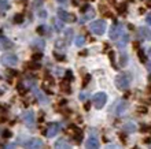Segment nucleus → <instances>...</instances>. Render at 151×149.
Segmentation results:
<instances>
[{
	"label": "nucleus",
	"mask_w": 151,
	"mask_h": 149,
	"mask_svg": "<svg viewBox=\"0 0 151 149\" xmlns=\"http://www.w3.org/2000/svg\"><path fill=\"white\" fill-rule=\"evenodd\" d=\"M137 55H139V59L142 60L143 63L147 62V58H146V55H144V51H143V49H140V51L137 52Z\"/></svg>",
	"instance_id": "obj_28"
},
{
	"label": "nucleus",
	"mask_w": 151,
	"mask_h": 149,
	"mask_svg": "<svg viewBox=\"0 0 151 149\" xmlns=\"http://www.w3.org/2000/svg\"><path fill=\"white\" fill-rule=\"evenodd\" d=\"M44 31H45V29H44V26H39V28H37V33H39V34H41V36H43V34H44Z\"/></svg>",
	"instance_id": "obj_40"
},
{
	"label": "nucleus",
	"mask_w": 151,
	"mask_h": 149,
	"mask_svg": "<svg viewBox=\"0 0 151 149\" xmlns=\"http://www.w3.org/2000/svg\"><path fill=\"white\" fill-rule=\"evenodd\" d=\"M3 137L4 138H10V137H11V131H8V130H4V131H3Z\"/></svg>",
	"instance_id": "obj_39"
},
{
	"label": "nucleus",
	"mask_w": 151,
	"mask_h": 149,
	"mask_svg": "<svg viewBox=\"0 0 151 149\" xmlns=\"http://www.w3.org/2000/svg\"><path fill=\"white\" fill-rule=\"evenodd\" d=\"M54 56H55V59H56V60H59V62H62V60L66 59V58H65L63 55H58V53H54Z\"/></svg>",
	"instance_id": "obj_37"
},
{
	"label": "nucleus",
	"mask_w": 151,
	"mask_h": 149,
	"mask_svg": "<svg viewBox=\"0 0 151 149\" xmlns=\"http://www.w3.org/2000/svg\"><path fill=\"white\" fill-rule=\"evenodd\" d=\"M54 24H55V29L58 31H60L62 29H63V22H62V21H58V19H56Z\"/></svg>",
	"instance_id": "obj_27"
},
{
	"label": "nucleus",
	"mask_w": 151,
	"mask_h": 149,
	"mask_svg": "<svg viewBox=\"0 0 151 149\" xmlns=\"http://www.w3.org/2000/svg\"><path fill=\"white\" fill-rule=\"evenodd\" d=\"M119 64H121V66H125V64H127V55H125V53H122L121 58H119Z\"/></svg>",
	"instance_id": "obj_33"
},
{
	"label": "nucleus",
	"mask_w": 151,
	"mask_h": 149,
	"mask_svg": "<svg viewBox=\"0 0 151 149\" xmlns=\"http://www.w3.org/2000/svg\"><path fill=\"white\" fill-rule=\"evenodd\" d=\"M127 108H128L127 101H119V103H118V106H117V108H115V114H117V115L124 114Z\"/></svg>",
	"instance_id": "obj_16"
},
{
	"label": "nucleus",
	"mask_w": 151,
	"mask_h": 149,
	"mask_svg": "<svg viewBox=\"0 0 151 149\" xmlns=\"http://www.w3.org/2000/svg\"><path fill=\"white\" fill-rule=\"evenodd\" d=\"M89 79H91V75L87 74V75H85V78H84V81H83V86L88 85V82H89Z\"/></svg>",
	"instance_id": "obj_36"
},
{
	"label": "nucleus",
	"mask_w": 151,
	"mask_h": 149,
	"mask_svg": "<svg viewBox=\"0 0 151 149\" xmlns=\"http://www.w3.org/2000/svg\"><path fill=\"white\" fill-rule=\"evenodd\" d=\"M139 36H140V38H143V40H151V31H150V29H148L147 26L140 28L139 29Z\"/></svg>",
	"instance_id": "obj_13"
},
{
	"label": "nucleus",
	"mask_w": 151,
	"mask_h": 149,
	"mask_svg": "<svg viewBox=\"0 0 151 149\" xmlns=\"http://www.w3.org/2000/svg\"><path fill=\"white\" fill-rule=\"evenodd\" d=\"M66 45H68V43L63 41V40H56L55 41V47L58 49H63V48H66Z\"/></svg>",
	"instance_id": "obj_24"
},
{
	"label": "nucleus",
	"mask_w": 151,
	"mask_h": 149,
	"mask_svg": "<svg viewBox=\"0 0 151 149\" xmlns=\"http://www.w3.org/2000/svg\"><path fill=\"white\" fill-rule=\"evenodd\" d=\"M58 3H60V4H63V6H66L68 4V0H56Z\"/></svg>",
	"instance_id": "obj_43"
},
{
	"label": "nucleus",
	"mask_w": 151,
	"mask_h": 149,
	"mask_svg": "<svg viewBox=\"0 0 151 149\" xmlns=\"http://www.w3.org/2000/svg\"><path fill=\"white\" fill-rule=\"evenodd\" d=\"M41 53H35L33 55V62H37V63H40V60H41Z\"/></svg>",
	"instance_id": "obj_35"
},
{
	"label": "nucleus",
	"mask_w": 151,
	"mask_h": 149,
	"mask_svg": "<svg viewBox=\"0 0 151 149\" xmlns=\"http://www.w3.org/2000/svg\"><path fill=\"white\" fill-rule=\"evenodd\" d=\"M54 148L55 149H70V142H69L66 138H59V140L55 142Z\"/></svg>",
	"instance_id": "obj_11"
},
{
	"label": "nucleus",
	"mask_w": 151,
	"mask_h": 149,
	"mask_svg": "<svg viewBox=\"0 0 151 149\" xmlns=\"http://www.w3.org/2000/svg\"><path fill=\"white\" fill-rule=\"evenodd\" d=\"M132 149H140V148H139V146H135V148H132Z\"/></svg>",
	"instance_id": "obj_47"
},
{
	"label": "nucleus",
	"mask_w": 151,
	"mask_h": 149,
	"mask_svg": "<svg viewBox=\"0 0 151 149\" xmlns=\"http://www.w3.org/2000/svg\"><path fill=\"white\" fill-rule=\"evenodd\" d=\"M3 149H15V145L14 144H8V145H4Z\"/></svg>",
	"instance_id": "obj_41"
},
{
	"label": "nucleus",
	"mask_w": 151,
	"mask_h": 149,
	"mask_svg": "<svg viewBox=\"0 0 151 149\" xmlns=\"http://www.w3.org/2000/svg\"><path fill=\"white\" fill-rule=\"evenodd\" d=\"M73 131H74V135H76V141L77 142H81V138H83V131L77 127H73Z\"/></svg>",
	"instance_id": "obj_22"
},
{
	"label": "nucleus",
	"mask_w": 151,
	"mask_h": 149,
	"mask_svg": "<svg viewBox=\"0 0 151 149\" xmlns=\"http://www.w3.org/2000/svg\"><path fill=\"white\" fill-rule=\"evenodd\" d=\"M91 31L96 36H102L106 31V22L103 19H98L91 24Z\"/></svg>",
	"instance_id": "obj_3"
},
{
	"label": "nucleus",
	"mask_w": 151,
	"mask_h": 149,
	"mask_svg": "<svg viewBox=\"0 0 151 149\" xmlns=\"http://www.w3.org/2000/svg\"><path fill=\"white\" fill-rule=\"evenodd\" d=\"M106 101H107V94L103 93V92H99V93H96L95 96H93V106H95L98 110L103 108Z\"/></svg>",
	"instance_id": "obj_5"
},
{
	"label": "nucleus",
	"mask_w": 151,
	"mask_h": 149,
	"mask_svg": "<svg viewBox=\"0 0 151 149\" xmlns=\"http://www.w3.org/2000/svg\"><path fill=\"white\" fill-rule=\"evenodd\" d=\"M39 15H40V18H45V16H47V12H45V11H40Z\"/></svg>",
	"instance_id": "obj_42"
},
{
	"label": "nucleus",
	"mask_w": 151,
	"mask_h": 149,
	"mask_svg": "<svg viewBox=\"0 0 151 149\" xmlns=\"http://www.w3.org/2000/svg\"><path fill=\"white\" fill-rule=\"evenodd\" d=\"M100 144H99V140L96 137L95 134H91L89 137H88L87 142H85V148L87 149H99Z\"/></svg>",
	"instance_id": "obj_9"
},
{
	"label": "nucleus",
	"mask_w": 151,
	"mask_h": 149,
	"mask_svg": "<svg viewBox=\"0 0 151 149\" xmlns=\"http://www.w3.org/2000/svg\"><path fill=\"white\" fill-rule=\"evenodd\" d=\"M106 149H122V148H121L118 144H109V145L106 146Z\"/></svg>",
	"instance_id": "obj_34"
},
{
	"label": "nucleus",
	"mask_w": 151,
	"mask_h": 149,
	"mask_svg": "<svg viewBox=\"0 0 151 149\" xmlns=\"http://www.w3.org/2000/svg\"><path fill=\"white\" fill-rule=\"evenodd\" d=\"M65 79H66V82H72L73 79H74V77H73V73L70 70H68L66 73H65Z\"/></svg>",
	"instance_id": "obj_25"
},
{
	"label": "nucleus",
	"mask_w": 151,
	"mask_h": 149,
	"mask_svg": "<svg viewBox=\"0 0 151 149\" xmlns=\"http://www.w3.org/2000/svg\"><path fill=\"white\" fill-rule=\"evenodd\" d=\"M88 97H89V93H88V92H85V90H83V92L80 93V100H83V101H87Z\"/></svg>",
	"instance_id": "obj_30"
},
{
	"label": "nucleus",
	"mask_w": 151,
	"mask_h": 149,
	"mask_svg": "<svg viewBox=\"0 0 151 149\" xmlns=\"http://www.w3.org/2000/svg\"><path fill=\"white\" fill-rule=\"evenodd\" d=\"M22 118H24L25 125L28 126L29 129H35V127H36V118H35V112H33V111L25 112Z\"/></svg>",
	"instance_id": "obj_7"
},
{
	"label": "nucleus",
	"mask_w": 151,
	"mask_h": 149,
	"mask_svg": "<svg viewBox=\"0 0 151 149\" xmlns=\"http://www.w3.org/2000/svg\"><path fill=\"white\" fill-rule=\"evenodd\" d=\"M93 16H95V10L89 7V8L87 10V12H84V15H83V18L80 19V22H81V24H84V22L89 21L91 18H93Z\"/></svg>",
	"instance_id": "obj_14"
},
{
	"label": "nucleus",
	"mask_w": 151,
	"mask_h": 149,
	"mask_svg": "<svg viewBox=\"0 0 151 149\" xmlns=\"http://www.w3.org/2000/svg\"><path fill=\"white\" fill-rule=\"evenodd\" d=\"M131 81H132V77L129 73H121V74H118L115 77V86L121 90H125L129 88Z\"/></svg>",
	"instance_id": "obj_1"
},
{
	"label": "nucleus",
	"mask_w": 151,
	"mask_h": 149,
	"mask_svg": "<svg viewBox=\"0 0 151 149\" xmlns=\"http://www.w3.org/2000/svg\"><path fill=\"white\" fill-rule=\"evenodd\" d=\"M33 93H35V96L37 97V100H39L40 103H43V104H48L50 100H48V97L43 93V92H41V90H39L37 88H35V89H33Z\"/></svg>",
	"instance_id": "obj_12"
},
{
	"label": "nucleus",
	"mask_w": 151,
	"mask_h": 149,
	"mask_svg": "<svg viewBox=\"0 0 151 149\" xmlns=\"http://www.w3.org/2000/svg\"><path fill=\"white\" fill-rule=\"evenodd\" d=\"M72 34H73V30L72 29H68V30H66V43H69V41L72 40Z\"/></svg>",
	"instance_id": "obj_31"
},
{
	"label": "nucleus",
	"mask_w": 151,
	"mask_h": 149,
	"mask_svg": "<svg viewBox=\"0 0 151 149\" xmlns=\"http://www.w3.org/2000/svg\"><path fill=\"white\" fill-rule=\"evenodd\" d=\"M58 16H59V19L62 21V22H70V24H73V22L77 21V18H76L74 14H70V12L65 11V10H62V8L58 10Z\"/></svg>",
	"instance_id": "obj_6"
},
{
	"label": "nucleus",
	"mask_w": 151,
	"mask_h": 149,
	"mask_svg": "<svg viewBox=\"0 0 151 149\" xmlns=\"http://www.w3.org/2000/svg\"><path fill=\"white\" fill-rule=\"evenodd\" d=\"M84 108H85V110H89V103H87V104H85V106H84Z\"/></svg>",
	"instance_id": "obj_45"
},
{
	"label": "nucleus",
	"mask_w": 151,
	"mask_h": 149,
	"mask_svg": "<svg viewBox=\"0 0 151 149\" xmlns=\"http://www.w3.org/2000/svg\"><path fill=\"white\" fill-rule=\"evenodd\" d=\"M43 141L40 138H29L28 141L24 144V146L26 149H41L43 148Z\"/></svg>",
	"instance_id": "obj_8"
},
{
	"label": "nucleus",
	"mask_w": 151,
	"mask_h": 149,
	"mask_svg": "<svg viewBox=\"0 0 151 149\" xmlns=\"http://www.w3.org/2000/svg\"><path fill=\"white\" fill-rule=\"evenodd\" d=\"M60 89H62V92H65V93H72V88H70V85H69V82H66V81H63V82L60 83Z\"/></svg>",
	"instance_id": "obj_20"
},
{
	"label": "nucleus",
	"mask_w": 151,
	"mask_h": 149,
	"mask_svg": "<svg viewBox=\"0 0 151 149\" xmlns=\"http://www.w3.org/2000/svg\"><path fill=\"white\" fill-rule=\"evenodd\" d=\"M125 12H127V3H122L118 7V14H121V15H125Z\"/></svg>",
	"instance_id": "obj_26"
},
{
	"label": "nucleus",
	"mask_w": 151,
	"mask_h": 149,
	"mask_svg": "<svg viewBox=\"0 0 151 149\" xmlns=\"http://www.w3.org/2000/svg\"><path fill=\"white\" fill-rule=\"evenodd\" d=\"M142 130H143V131H148V127H147V126H143V127H142Z\"/></svg>",
	"instance_id": "obj_46"
},
{
	"label": "nucleus",
	"mask_w": 151,
	"mask_h": 149,
	"mask_svg": "<svg viewBox=\"0 0 151 149\" xmlns=\"http://www.w3.org/2000/svg\"><path fill=\"white\" fill-rule=\"evenodd\" d=\"M11 47H12L11 41H8L6 37H3L0 34V49H7V48H11Z\"/></svg>",
	"instance_id": "obj_15"
},
{
	"label": "nucleus",
	"mask_w": 151,
	"mask_h": 149,
	"mask_svg": "<svg viewBox=\"0 0 151 149\" xmlns=\"http://www.w3.org/2000/svg\"><path fill=\"white\" fill-rule=\"evenodd\" d=\"M29 67H30L32 70H37V68H40V63L32 62V63H29Z\"/></svg>",
	"instance_id": "obj_32"
},
{
	"label": "nucleus",
	"mask_w": 151,
	"mask_h": 149,
	"mask_svg": "<svg viewBox=\"0 0 151 149\" xmlns=\"http://www.w3.org/2000/svg\"><path fill=\"white\" fill-rule=\"evenodd\" d=\"M10 4H8V0H0V12L7 11Z\"/></svg>",
	"instance_id": "obj_21"
},
{
	"label": "nucleus",
	"mask_w": 151,
	"mask_h": 149,
	"mask_svg": "<svg viewBox=\"0 0 151 149\" xmlns=\"http://www.w3.org/2000/svg\"><path fill=\"white\" fill-rule=\"evenodd\" d=\"M59 130H60V126H59V123H51V125L48 126L47 131H45V135H47L48 138L55 137L56 134L59 133Z\"/></svg>",
	"instance_id": "obj_10"
},
{
	"label": "nucleus",
	"mask_w": 151,
	"mask_h": 149,
	"mask_svg": "<svg viewBox=\"0 0 151 149\" xmlns=\"http://www.w3.org/2000/svg\"><path fill=\"white\" fill-rule=\"evenodd\" d=\"M14 22H15V24H22V22H24V15H22V14H17L15 18H14Z\"/></svg>",
	"instance_id": "obj_29"
},
{
	"label": "nucleus",
	"mask_w": 151,
	"mask_h": 149,
	"mask_svg": "<svg viewBox=\"0 0 151 149\" xmlns=\"http://www.w3.org/2000/svg\"><path fill=\"white\" fill-rule=\"evenodd\" d=\"M128 40H129V37H128L127 34H124L122 37H121V38H119L118 41H117V43H118V45H119V47H121V48H124V47H125V45H127Z\"/></svg>",
	"instance_id": "obj_23"
},
{
	"label": "nucleus",
	"mask_w": 151,
	"mask_h": 149,
	"mask_svg": "<svg viewBox=\"0 0 151 149\" xmlns=\"http://www.w3.org/2000/svg\"><path fill=\"white\" fill-rule=\"evenodd\" d=\"M146 22H147V25H150V24H151V16H150V15H148L147 18H146Z\"/></svg>",
	"instance_id": "obj_44"
},
{
	"label": "nucleus",
	"mask_w": 151,
	"mask_h": 149,
	"mask_svg": "<svg viewBox=\"0 0 151 149\" xmlns=\"http://www.w3.org/2000/svg\"><path fill=\"white\" fill-rule=\"evenodd\" d=\"M124 130L128 131V133H133V131L136 130V125L133 123V122H127V123L124 125Z\"/></svg>",
	"instance_id": "obj_19"
},
{
	"label": "nucleus",
	"mask_w": 151,
	"mask_h": 149,
	"mask_svg": "<svg viewBox=\"0 0 151 149\" xmlns=\"http://www.w3.org/2000/svg\"><path fill=\"white\" fill-rule=\"evenodd\" d=\"M109 36H110V38H111L113 41H118V40L124 36V26H122V24H119V22L114 21V25L110 28Z\"/></svg>",
	"instance_id": "obj_2"
},
{
	"label": "nucleus",
	"mask_w": 151,
	"mask_h": 149,
	"mask_svg": "<svg viewBox=\"0 0 151 149\" xmlns=\"http://www.w3.org/2000/svg\"><path fill=\"white\" fill-rule=\"evenodd\" d=\"M85 41H87V37H85L84 34H80L74 38V44L77 45V47H83L84 44H85Z\"/></svg>",
	"instance_id": "obj_17"
},
{
	"label": "nucleus",
	"mask_w": 151,
	"mask_h": 149,
	"mask_svg": "<svg viewBox=\"0 0 151 149\" xmlns=\"http://www.w3.org/2000/svg\"><path fill=\"white\" fill-rule=\"evenodd\" d=\"M0 62L1 64H4L6 67H12L18 64V58L14 53H4L1 58H0Z\"/></svg>",
	"instance_id": "obj_4"
},
{
	"label": "nucleus",
	"mask_w": 151,
	"mask_h": 149,
	"mask_svg": "<svg viewBox=\"0 0 151 149\" xmlns=\"http://www.w3.org/2000/svg\"><path fill=\"white\" fill-rule=\"evenodd\" d=\"M137 111L142 112V114H147V108L146 107H137Z\"/></svg>",
	"instance_id": "obj_38"
},
{
	"label": "nucleus",
	"mask_w": 151,
	"mask_h": 149,
	"mask_svg": "<svg viewBox=\"0 0 151 149\" xmlns=\"http://www.w3.org/2000/svg\"><path fill=\"white\" fill-rule=\"evenodd\" d=\"M44 45H45V43H44V40H41V38H36L32 41V47L39 48V49H44Z\"/></svg>",
	"instance_id": "obj_18"
}]
</instances>
